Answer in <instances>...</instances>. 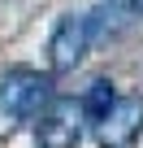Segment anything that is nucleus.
<instances>
[{
	"mask_svg": "<svg viewBox=\"0 0 143 148\" xmlns=\"http://www.w3.org/2000/svg\"><path fill=\"white\" fill-rule=\"evenodd\" d=\"M113 100H117V92H113V83H108V79H96V83L87 87V96H83L78 105H83V113H87V122L96 126V122H100V118L108 113V105H113Z\"/></svg>",
	"mask_w": 143,
	"mask_h": 148,
	"instance_id": "423d86ee",
	"label": "nucleus"
},
{
	"mask_svg": "<svg viewBox=\"0 0 143 148\" xmlns=\"http://www.w3.org/2000/svg\"><path fill=\"white\" fill-rule=\"evenodd\" d=\"M52 74L39 70H9L0 79V109L9 118H35L43 105H52Z\"/></svg>",
	"mask_w": 143,
	"mask_h": 148,
	"instance_id": "f257e3e1",
	"label": "nucleus"
},
{
	"mask_svg": "<svg viewBox=\"0 0 143 148\" xmlns=\"http://www.w3.org/2000/svg\"><path fill=\"white\" fill-rule=\"evenodd\" d=\"M83 126H87V113H83L78 100L52 96L48 113L35 122V144H39V148H78Z\"/></svg>",
	"mask_w": 143,
	"mask_h": 148,
	"instance_id": "f03ea898",
	"label": "nucleus"
},
{
	"mask_svg": "<svg viewBox=\"0 0 143 148\" xmlns=\"http://www.w3.org/2000/svg\"><path fill=\"white\" fill-rule=\"evenodd\" d=\"M134 13H143V0H134Z\"/></svg>",
	"mask_w": 143,
	"mask_h": 148,
	"instance_id": "0eeeda50",
	"label": "nucleus"
},
{
	"mask_svg": "<svg viewBox=\"0 0 143 148\" xmlns=\"http://www.w3.org/2000/svg\"><path fill=\"white\" fill-rule=\"evenodd\" d=\"M139 131H143V96H117L108 113L96 122L100 148H130Z\"/></svg>",
	"mask_w": 143,
	"mask_h": 148,
	"instance_id": "7ed1b4c3",
	"label": "nucleus"
},
{
	"mask_svg": "<svg viewBox=\"0 0 143 148\" xmlns=\"http://www.w3.org/2000/svg\"><path fill=\"white\" fill-rule=\"evenodd\" d=\"M96 18L100 22H91V35L100 31V35H117L121 26H130V18H134V0H104V5L96 9Z\"/></svg>",
	"mask_w": 143,
	"mask_h": 148,
	"instance_id": "39448f33",
	"label": "nucleus"
},
{
	"mask_svg": "<svg viewBox=\"0 0 143 148\" xmlns=\"http://www.w3.org/2000/svg\"><path fill=\"white\" fill-rule=\"evenodd\" d=\"M87 44H91V18H61L56 31H52V39H48L52 70L56 74H69L87 57Z\"/></svg>",
	"mask_w": 143,
	"mask_h": 148,
	"instance_id": "20e7f679",
	"label": "nucleus"
}]
</instances>
